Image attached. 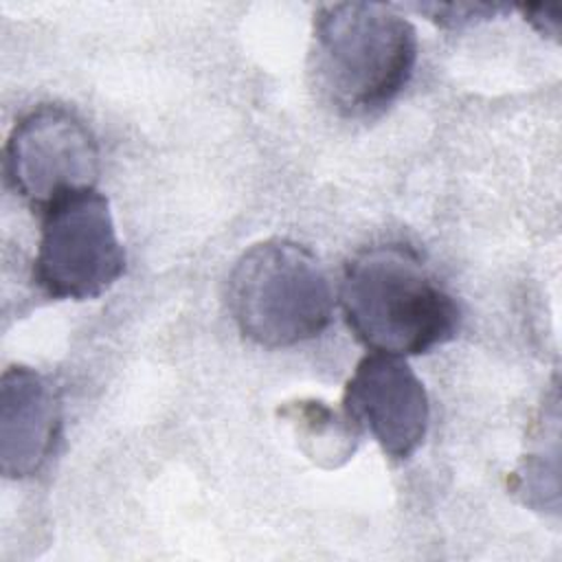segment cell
Masks as SVG:
<instances>
[{"instance_id": "cell-1", "label": "cell", "mask_w": 562, "mask_h": 562, "mask_svg": "<svg viewBox=\"0 0 562 562\" xmlns=\"http://www.w3.org/2000/svg\"><path fill=\"white\" fill-rule=\"evenodd\" d=\"M340 307L353 336L375 353L419 356L457 336L459 307L404 244L369 246L342 270Z\"/></svg>"}, {"instance_id": "cell-2", "label": "cell", "mask_w": 562, "mask_h": 562, "mask_svg": "<svg viewBox=\"0 0 562 562\" xmlns=\"http://www.w3.org/2000/svg\"><path fill=\"white\" fill-rule=\"evenodd\" d=\"M417 64L415 26L380 2H334L314 13L310 72L342 116L384 110Z\"/></svg>"}, {"instance_id": "cell-3", "label": "cell", "mask_w": 562, "mask_h": 562, "mask_svg": "<svg viewBox=\"0 0 562 562\" xmlns=\"http://www.w3.org/2000/svg\"><path fill=\"white\" fill-rule=\"evenodd\" d=\"M226 301L239 331L268 349L321 336L334 312L331 285L318 259L279 237L250 246L237 259Z\"/></svg>"}, {"instance_id": "cell-4", "label": "cell", "mask_w": 562, "mask_h": 562, "mask_svg": "<svg viewBox=\"0 0 562 562\" xmlns=\"http://www.w3.org/2000/svg\"><path fill=\"white\" fill-rule=\"evenodd\" d=\"M40 217L33 281L46 296L97 299L121 279L125 252L103 193L94 187L61 193Z\"/></svg>"}, {"instance_id": "cell-5", "label": "cell", "mask_w": 562, "mask_h": 562, "mask_svg": "<svg viewBox=\"0 0 562 562\" xmlns=\"http://www.w3.org/2000/svg\"><path fill=\"white\" fill-rule=\"evenodd\" d=\"M101 154L92 130L61 105H40L20 116L4 145L9 187L33 209L61 193L94 187Z\"/></svg>"}, {"instance_id": "cell-6", "label": "cell", "mask_w": 562, "mask_h": 562, "mask_svg": "<svg viewBox=\"0 0 562 562\" xmlns=\"http://www.w3.org/2000/svg\"><path fill=\"white\" fill-rule=\"evenodd\" d=\"M345 419L367 428L391 459H408L424 443L430 422L428 393L400 356H364L342 393Z\"/></svg>"}, {"instance_id": "cell-7", "label": "cell", "mask_w": 562, "mask_h": 562, "mask_svg": "<svg viewBox=\"0 0 562 562\" xmlns=\"http://www.w3.org/2000/svg\"><path fill=\"white\" fill-rule=\"evenodd\" d=\"M61 397L40 371L15 364L0 384V468L7 479H29L53 457L61 437Z\"/></svg>"}, {"instance_id": "cell-8", "label": "cell", "mask_w": 562, "mask_h": 562, "mask_svg": "<svg viewBox=\"0 0 562 562\" xmlns=\"http://www.w3.org/2000/svg\"><path fill=\"white\" fill-rule=\"evenodd\" d=\"M417 13L428 15L432 22L441 26H463L476 20H487L496 15L498 11H505L507 7L503 4H468V2H457V4H413Z\"/></svg>"}, {"instance_id": "cell-9", "label": "cell", "mask_w": 562, "mask_h": 562, "mask_svg": "<svg viewBox=\"0 0 562 562\" xmlns=\"http://www.w3.org/2000/svg\"><path fill=\"white\" fill-rule=\"evenodd\" d=\"M525 20H529L542 35H558V26H560V18H558V9L555 7H525Z\"/></svg>"}]
</instances>
